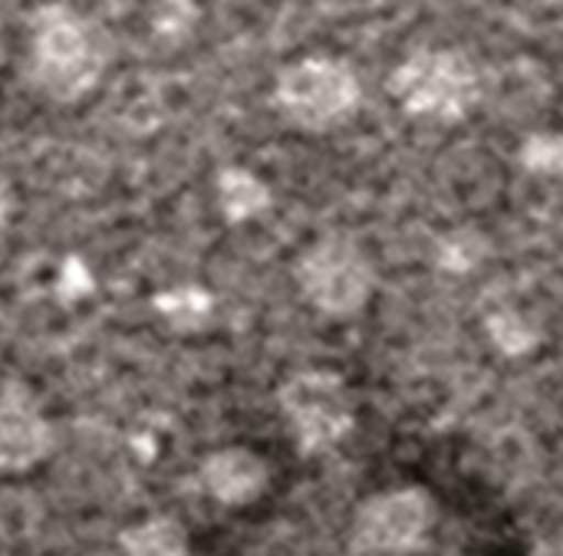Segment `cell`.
I'll return each instance as SVG.
<instances>
[{
    "label": "cell",
    "instance_id": "1",
    "mask_svg": "<svg viewBox=\"0 0 563 556\" xmlns=\"http://www.w3.org/2000/svg\"><path fill=\"white\" fill-rule=\"evenodd\" d=\"M112 56L115 40L96 16L69 3H43L33 10L26 79L43 99L56 105L86 99L109 73Z\"/></svg>",
    "mask_w": 563,
    "mask_h": 556
},
{
    "label": "cell",
    "instance_id": "2",
    "mask_svg": "<svg viewBox=\"0 0 563 556\" xmlns=\"http://www.w3.org/2000/svg\"><path fill=\"white\" fill-rule=\"evenodd\" d=\"M389 92L406 115L432 125H455L478 105L482 82L465 53L416 49L393 69Z\"/></svg>",
    "mask_w": 563,
    "mask_h": 556
},
{
    "label": "cell",
    "instance_id": "3",
    "mask_svg": "<svg viewBox=\"0 0 563 556\" xmlns=\"http://www.w3.org/2000/svg\"><path fill=\"white\" fill-rule=\"evenodd\" d=\"M363 99L356 69L336 56H303L287 63L274 82L277 112L300 132H330L343 125Z\"/></svg>",
    "mask_w": 563,
    "mask_h": 556
},
{
    "label": "cell",
    "instance_id": "4",
    "mask_svg": "<svg viewBox=\"0 0 563 556\" xmlns=\"http://www.w3.org/2000/svg\"><path fill=\"white\" fill-rule=\"evenodd\" d=\"M294 280L303 300L323 316L360 313L376 290V267L360 241L330 234L313 241L294 267Z\"/></svg>",
    "mask_w": 563,
    "mask_h": 556
},
{
    "label": "cell",
    "instance_id": "5",
    "mask_svg": "<svg viewBox=\"0 0 563 556\" xmlns=\"http://www.w3.org/2000/svg\"><path fill=\"white\" fill-rule=\"evenodd\" d=\"M277 405L294 432L300 455L336 448L353 432V396L330 369H303L277 389Z\"/></svg>",
    "mask_w": 563,
    "mask_h": 556
},
{
    "label": "cell",
    "instance_id": "6",
    "mask_svg": "<svg viewBox=\"0 0 563 556\" xmlns=\"http://www.w3.org/2000/svg\"><path fill=\"white\" fill-rule=\"evenodd\" d=\"M432 498L422 488H396L369 498L350 531L356 554L399 556L412 554L432 527Z\"/></svg>",
    "mask_w": 563,
    "mask_h": 556
},
{
    "label": "cell",
    "instance_id": "7",
    "mask_svg": "<svg viewBox=\"0 0 563 556\" xmlns=\"http://www.w3.org/2000/svg\"><path fill=\"white\" fill-rule=\"evenodd\" d=\"M53 452V425L23 382L0 389V475H23Z\"/></svg>",
    "mask_w": 563,
    "mask_h": 556
},
{
    "label": "cell",
    "instance_id": "8",
    "mask_svg": "<svg viewBox=\"0 0 563 556\" xmlns=\"http://www.w3.org/2000/svg\"><path fill=\"white\" fill-rule=\"evenodd\" d=\"M271 468L251 448H221L205 458L201 485L224 508H244L267 491Z\"/></svg>",
    "mask_w": 563,
    "mask_h": 556
},
{
    "label": "cell",
    "instance_id": "9",
    "mask_svg": "<svg viewBox=\"0 0 563 556\" xmlns=\"http://www.w3.org/2000/svg\"><path fill=\"white\" fill-rule=\"evenodd\" d=\"M214 191H218V208H221V214H224L228 224L254 221L274 201L267 181L257 178L251 168H241V165L221 168L218 171V181H214Z\"/></svg>",
    "mask_w": 563,
    "mask_h": 556
},
{
    "label": "cell",
    "instance_id": "10",
    "mask_svg": "<svg viewBox=\"0 0 563 556\" xmlns=\"http://www.w3.org/2000/svg\"><path fill=\"white\" fill-rule=\"evenodd\" d=\"M122 556H188V531L168 518H148L142 524H132L119 534Z\"/></svg>",
    "mask_w": 563,
    "mask_h": 556
},
{
    "label": "cell",
    "instance_id": "11",
    "mask_svg": "<svg viewBox=\"0 0 563 556\" xmlns=\"http://www.w3.org/2000/svg\"><path fill=\"white\" fill-rule=\"evenodd\" d=\"M155 313L175 330V333H195L201 330L214 313V297L198 283H178L152 297Z\"/></svg>",
    "mask_w": 563,
    "mask_h": 556
},
{
    "label": "cell",
    "instance_id": "12",
    "mask_svg": "<svg viewBox=\"0 0 563 556\" xmlns=\"http://www.w3.org/2000/svg\"><path fill=\"white\" fill-rule=\"evenodd\" d=\"M201 20V7L198 0H155L152 3V33L168 43L178 46L191 36V30Z\"/></svg>",
    "mask_w": 563,
    "mask_h": 556
},
{
    "label": "cell",
    "instance_id": "13",
    "mask_svg": "<svg viewBox=\"0 0 563 556\" xmlns=\"http://www.w3.org/2000/svg\"><path fill=\"white\" fill-rule=\"evenodd\" d=\"M485 326H488L492 343H495L505 356H525V353H531V349L541 343L538 330H534L518 310H498V313H492V316L485 320Z\"/></svg>",
    "mask_w": 563,
    "mask_h": 556
},
{
    "label": "cell",
    "instance_id": "14",
    "mask_svg": "<svg viewBox=\"0 0 563 556\" xmlns=\"http://www.w3.org/2000/svg\"><path fill=\"white\" fill-rule=\"evenodd\" d=\"M518 162L538 178H563V132H534L521 142Z\"/></svg>",
    "mask_w": 563,
    "mask_h": 556
},
{
    "label": "cell",
    "instance_id": "15",
    "mask_svg": "<svg viewBox=\"0 0 563 556\" xmlns=\"http://www.w3.org/2000/svg\"><path fill=\"white\" fill-rule=\"evenodd\" d=\"M482 257H485V241H478V237L468 234V231H459V234H452L449 241L439 244V264H442L445 270L465 274V270L478 267Z\"/></svg>",
    "mask_w": 563,
    "mask_h": 556
},
{
    "label": "cell",
    "instance_id": "16",
    "mask_svg": "<svg viewBox=\"0 0 563 556\" xmlns=\"http://www.w3.org/2000/svg\"><path fill=\"white\" fill-rule=\"evenodd\" d=\"M10 214H13V188H10V181L0 175V227L10 221Z\"/></svg>",
    "mask_w": 563,
    "mask_h": 556
},
{
    "label": "cell",
    "instance_id": "17",
    "mask_svg": "<svg viewBox=\"0 0 563 556\" xmlns=\"http://www.w3.org/2000/svg\"><path fill=\"white\" fill-rule=\"evenodd\" d=\"M561 556H563V544H561Z\"/></svg>",
    "mask_w": 563,
    "mask_h": 556
}]
</instances>
